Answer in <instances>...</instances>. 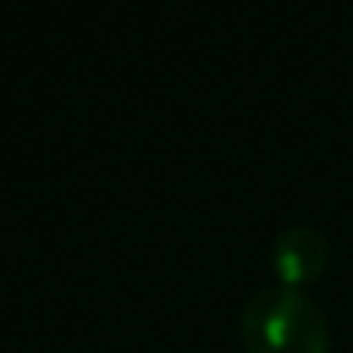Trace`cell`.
Returning a JSON list of instances; mask_svg holds the SVG:
<instances>
[{"instance_id": "6da1fadb", "label": "cell", "mask_w": 353, "mask_h": 353, "mask_svg": "<svg viewBox=\"0 0 353 353\" xmlns=\"http://www.w3.org/2000/svg\"><path fill=\"white\" fill-rule=\"evenodd\" d=\"M247 353H330L333 336L326 312L302 288H261L240 316Z\"/></svg>"}, {"instance_id": "7a4b0ae2", "label": "cell", "mask_w": 353, "mask_h": 353, "mask_svg": "<svg viewBox=\"0 0 353 353\" xmlns=\"http://www.w3.org/2000/svg\"><path fill=\"white\" fill-rule=\"evenodd\" d=\"M326 264H330V240H326V234H319L316 227L295 223V227H285L281 234L274 236L271 268L281 278L278 285L305 288V285L319 281Z\"/></svg>"}]
</instances>
